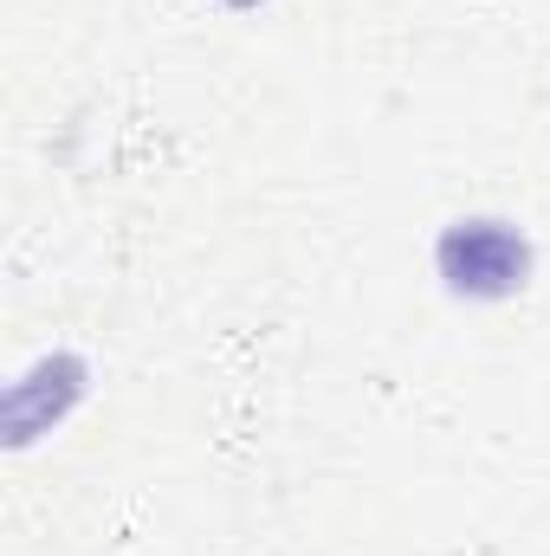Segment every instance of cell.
<instances>
[{
	"label": "cell",
	"mask_w": 550,
	"mask_h": 556,
	"mask_svg": "<svg viewBox=\"0 0 550 556\" xmlns=\"http://www.w3.org/2000/svg\"><path fill=\"white\" fill-rule=\"evenodd\" d=\"M434 260H440V278L466 298H505L525 285V266H532L525 233L512 220H453Z\"/></svg>",
	"instance_id": "obj_1"
},
{
	"label": "cell",
	"mask_w": 550,
	"mask_h": 556,
	"mask_svg": "<svg viewBox=\"0 0 550 556\" xmlns=\"http://www.w3.org/2000/svg\"><path fill=\"white\" fill-rule=\"evenodd\" d=\"M227 7H253V0H227Z\"/></svg>",
	"instance_id": "obj_2"
}]
</instances>
